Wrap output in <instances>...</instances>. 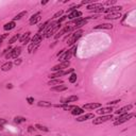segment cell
Listing matches in <instances>:
<instances>
[{
    "instance_id": "cell-6",
    "label": "cell",
    "mask_w": 136,
    "mask_h": 136,
    "mask_svg": "<svg viewBox=\"0 0 136 136\" xmlns=\"http://www.w3.org/2000/svg\"><path fill=\"white\" fill-rule=\"evenodd\" d=\"M70 65V62L67 61V62H62V63H60L59 65H55L53 68H51V70L54 72L56 71H60V70H63L65 69V68H68V66Z\"/></svg>"
},
{
    "instance_id": "cell-12",
    "label": "cell",
    "mask_w": 136,
    "mask_h": 136,
    "mask_svg": "<svg viewBox=\"0 0 136 136\" xmlns=\"http://www.w3.org/2000/svg\"><path fill=\"white\" fill-rule=\"evenodd\" d=\"M132 108V104H129V105H125V106H123V107H121V108H119L118 110H116V114H118V115H122V114H127L128 112H129L130 110Z\"/></svg>"
},
{
    "instance_id": "cell-14",
    "label": "cell",
    "mask_w": 136,
    "mask_h": 136,
    "mask_svg": "<svg viewBox=\"0 0 136 136\" xmlns=\"http://www.w3.org/2000/svg\"><path fill=\"white\" fill-rule=\"evenodd\" d=\"M122 10V6L119 5V6H110V8H104L103 12L105 13H114V12H120V11Z\"/></svg>"
},
{
    "instance_id": "cell-19",
    "label": "cell",
    "mask_w": 136,
    "mask_h": 136,
    "mask_svg": "<svg viewBox=\"0 0 136 136\" xmlns=\"http://www.w3.org/2000/svg\"><path fill=\"white\" fill-rule=\"evenodd\" d=\"M113 110V108H112V106H107V107H102V108H99V110H97V113L98 114H100V115H104V114H110V112Z\"/></svg>"
},
{
    "instance_id": "cell-13",
    "label": "cell",
    "mask_w": 136,
    "mask_h": 136,
    "mask_svg": "<svg viewBox=\"0 0 136 136\" xmlns=\"http://www.w3.org/2000/svg\"><path fill=\"white\" fill-rule=\"evenodd\" d=\"M79 99L78 96H69V97H66V98H63L61 100V102L63 104H67L68 102H73V101H76Z\"/></svg>"
},
{
    "instance_id": "cell-41",
    "label": "cell",
    "mask_w": 136,
    "mask_h": 136,
    "mask_svg": "<svg viewBox=\"0 0 136 136\" xmlns=\"http://www.w3.org/2000/svg\"><path fill=\"white\" fill-rule=\"evenodd\" d=\"M116 3V1H115V0H113V1H107L106 2V4H107V5H112V4H115Z\"/></svg>"
},
{
    "instance_id": "cell-21",
    "label": "cell",
    "mask_w": 136,
    "mask_h": 136,
    "mask_svg": "<svg viewBox=\"0 0 136 136\" xmlns=\"http://www.w3.org/2000/svg\"><path fill=\"white\" fill-rule=\"evenodd\" d=\"M103 8V4L102 3H91V4H89L88 6H87V10H89V11H91V10H98V8Z\"/></svg>"
},
{
    "instance_id": "cell-23",
    "label": "cell",
    "mask_w": 136,
    "mask_h": 136,
    "mask_svg": "<svg viewBox=\"0 0 136 136\" xmlns=\"http://www.w3.org/2000/svg\"><path fill=\"white\" fill-rule=\"evenodd\" d=\"M15 26H16V23H15V21H10V22L5 23V25L3 26V29L5 30V31H10V30L14 29Z\"/></svg>"
},
{
    "instance_id": "cell-11",
    "label": "cell",
    "mask_w": 136,
    "mask_h": 136,
    "mask_svg": "<svg viewBox=\"0 0 136 136\" xmlns=\"http://www.w3.org/2000/svg\"><path fill=\"white\" fill-rule=\"evenodd\" d=\"M94 118H95V115L89 113V114H85V115H83V116L78 117V118H76V121L82 122V121H86V120H88V119H94Z\"/></svg>"
},
{
    "instance_id": "cell-40",
    "label": "cell",
    "mask_w": 136,
    "mask_h": 136,
    "mask_svg": "<svg viewBox=\"0 0 136 136\" xmlns=\"http://www.w3.org/2000/svg\"><path fill=\"white\" fill-rule=\"evenodd\" d=\"M93 3V0H83L82 1V4H85V3Z\"/></svg>"
},
{
    "instance_id": "cell-16",
    "label": "cell",
    "mask_w": 136,
    "mask_h": 136,
    "mask_svg": "<svg viewBox=\"0 0 136 136\" xmlns=\"http://www.w3.org/2000/svg\"><path fill=\"white\" fill-rule=\"evenodd\" d=\"M100 106H101L100 103H88V104H84L83 108L84 110H95V108H98Z\"/></svg>"
},
{
    "instance_id": "cell-18",
    "label": "cell",
    "mask_w": 136,
    "mask_h": 136,
    "mask_svg": "<svg viewBox=\"0 0 136 136\" xmlns=\"http://www.w3.org/2000/svg\"><path fill=\"white\" fill-rule=\"evenodd\" d=\"M42 38H44V36H42L40 34H35L34 37L32 38V44L33 45H39L40 42L42 40Z\"/></svg>"
},
{
    "instance_id": "cell-22",
    "label": "cell",
    "mask_w": 136,
    "mask_h": 136,
    "mask_svg": "<svg viewBox=\"0 0 136 136\" xmlns=\"http://www.w3.org/2000/svg\"><path fill=\"white\" fill-rule=\"evenodd\" d=\"M67 89V86L64 84H61V85H56L54 87H51V90L53 91H63V90H66Z\"/></svg>"
},
{
    "instance_id": "cell-33",
    "label": "cell",
    "mask_w": 136,
    "mask_h": 136,
    "mask_svg": "<svg viewBox=\"0 0 136 136\" xmlns=\"http://www.w3.org/2000/svg\"><path fill=\"white\" fill-rule=\"evenodd\" d=\"M76 81V74L74 73V72H72L71 74H70V76H69V82L70 83H74Z\"/></svg>"
},
{
    "instance_id": "cell-28",
    "label": "cell",
    "mask_w": 136,
    "mask_h": 136,
    "mask_svg": "<svg viewBox=\"0 0 136 136\" xmlns=\"http://www.w3.org/2000/svg\"><path fill=\"white\" fill-rule=\"evenodd\" d=\"M37 104L38 106H44V107H50V106H52L51 102H47V101H39Z\"/></svg>"
},
{
    "instance_id": "cell-4",
    "label": "cell",
    "mask_w": 136,
    "mask_h": 136,
    "mask_svg": "<svg viewBox=\"0 0 136 136\" xmlns=\"http://www.w3.org/2000/svg\"><path fill=\"white\" fill-rule=\"evenodd\" d=\"M76 46H73L71 49H69L68 51H65V52H64V55L61 57V61L62 62H67L68 60H70V57L76 53Z\"/></svg>"
},
{
    "instance_id": "cell-32",
    "label": "cell",
    "mask_w": 136,
    "mask_h": 136,
    "mask_svg": "<svg viewBox=\"0 0 136 136\" xmlns=\"http://www.w3.org/2000/svg\"><path fill=\"white\" fill-rule=\"evenodd\" d=\"M19 38H20V35H19V34H16V35H14L10 40H8V44H13V42H15L17 39H19Z\"/></svg>"
},
{
    "instance_id": "cell-31",
    "label": "cell",
    "mask_w": 136,
    "mask_h": 136,
    "mask_svg": "<svg viewBox=\"0 0 136 136\" xmlns=\"http://www.w3.org/2000/svg\"><path fill=\"white\" fill-rule=\"evenodd\" d=\"M35 128H37L39 131H44V132H48L49 129L47 127H45V125H42V124H36Z\"/></svg>"
},
{
    "instance_id": "cell-15",
    "label": "cell",
    "mask_w": 136,
    "mask_h": 136,
    "mask_svg": "<svg viewBox=\"0 0 136 136\" xmlns=\"http://www.w3.org/2000/svg\"><path fill=\"white\" fill-rule=\"evenodd\" d=\"M39 20H40V13L38 12L31 17V19H30V25L33 26V25H35V23H37Z\"/></svg>"
},
{
    "instance_id": "cell-7",
    "label": "cell",
    "mask_w": 136,
    "mask_h": 136,
    "mask_svg": "<svg viewBox=\"0 0 136 136\" xmlns=\"http://www.w3.org/2000/svg\"><path fill=\"white\" fill-rule=\"evenodd\" d=\"M72 72H73V69H72V68H70V69H68V70H60V71H56L55 73H53L52 76H50V78L55 79V78H59V76H63L68 74V73H72Z\"/></svg>"
},
{
    "instance_id": "cell-8",
    "label": "cell",
    "mask_w": 136,
    "mask_h": 136,
    "mask_svg": "<svg viewBox=\"0 0 136 136\" xmlns=\"http://www.w3.org/2000/svg\"><path fill=\"white\" fill-rule=\"evenodd\" d=\"M87 20H88V18H81V17H79V18L76 19H73L72 20V22L76 23V27H73V29H76V28H81L83 27V26H85V23L87 22Z\"/></svg>"
},
{
    "instance_id": "cell-30",
    "label": "cell",
    "mask_w": 136,
    "mask_h": 136,
    "mask_svg": "<svg viewBox=\"0 0 136 136\" xmlns=\"http://www.w3.org/2000/svg\"><path fill=\"white\" fill-rule=\"evenodd\" d=\"M27 120V119L25 118V117H20V116H17L14 118V122L15 123H21V122H25V121Z\"/></svg>"
},
{
    "instance_id": "cell-44",
    "label": "cell",
    "mask_w": 136,
    "mask_h": 136,
    "mask_svg": "<svg viewBox=\"0 0 136 136\" xmlns=\"http://www.w3.org/2000/svg\"><path fill=\"white\" fill-rule=\"evenodd\" d=\"M48 1H42V4H46Z\"/></svg>"
},
{
    "instance_id": "cell-24",
    "label": "cell",
    "mask_w": 136,
    "mask_h": 136,
    "mask_svg": "<svg viewBox=\"0 0 136 136\" xmlns=\"http://www.w3.org/2000/svg\"><path fill=\"white\" fill-rule=\"evenodd\" d=\"M83 112H84V110H83V108L78 107V106H74V107L71 110V114L74 115V116H78V115L83 114Z\"/></svg>"
},
{
    "instance_id": "cell-25",
    "label": "cell",
    "mask_w": 136,
    "mask_h": 136,
    "mask_svg": "<svg viewBox=\"0 0 136 136\" xmlns=\"http://www.w3.org/2000/svg\"><path fill=\"white\" fill-rule=\"evenodd\" d=\"M30 32H27V33H25L22 36H20V38H19V40H20L21 44H26V42H28V40H29L30 38Z\"/></svg>"
},
{
    "instance_id": "cell-36",
    "label": "cell",
    "mask_w": 136,
    "mask_h": 136,
    "mask_svg": "<svg viewBox=\"0 0 136 136\" xmlns=\"http://www.w3.org/2000/svg\"><path fill=\"white\" fill-rule=\"evenodd\" d=\"M118 102H120V100H114V101H110V102H107V105L110 106V105H114V104H117Z\"/></svg>"
},
{
    "instance_id": "cell-27",
    "label": "cell",
    "mask_w": 136,
    "mask_h": 136,
    "mask_svg": "<svg viewBox=\"0 0 136 136\" xmlns=\"http://www.w3.org/2000/svg\"><path fill=\"white\" fill-rule=\"evenodd\" d=\"M60 84H63V81L60 80V79H54V80H50L48 82V85H60Z\"/></svg>"
},
{
    "instance_id": "cell-35",
    "label": "cell",
    "mask_w": 136,
    "mask_h": 136,
    "mask_svg": "<svg viewBox=\"0 0 136 136\" xmlns=\"http://www.w3.org/2000/svg\"><path fill=\"white\" fill-rule=\"evenodd\" d=\"M5 123H6V120H5V119H1V118H0V130L3 129V125L5 124Z\"/></svg>"
},
{
    "instance_id": "cell-37",
    "label": "cell",
    "mask_w": 136,
    "mask_h": 136,
    "mask_svg": "<svg viewBox=\"0 0 136 136\" xmlns=\"http://www.w3.org/2000/svg\"><path fill=\"white\" fill-rule=\"evenodd\" d=\"M62 14H63V11H60V12L55 13V14H54V15H53V18H57V17L62 16Z\"/></svg>"
},
{
    "instance_id": "cell-26",
    "label": "cell",
    "mask_w": 136,
    "mask_h": 136,
    "mask_svg": "<svg viewBox=\"0 0 136 136\" xmlns=\"http://www.w3.org/2000/svg\"><path fill=\"white\" fill-rule=\"evenodd\" d=\"M12 66H13L12 62H8V63L3 64V65L1 66V70L2 71H8V70H10L11 68H12Z\"/></svg>"
},
{
    "instance_id": "cell-43",
    "label": "cell",
    "mask_w": 136,
    "mask_h": 136,
    "mask_svg": "<svg viewBox=\"0 0 136 136\" xmlns=\"http://www.w3.org/2000/svg\"><path fill=\"white\" fill-rule=\"evenodd\" d=\"M29 131H30V132L33 131V127H29Z\"/></svg>"
},
{
    "instance_id": "cell-3",
    "label": "cell",
    "mask_w": 136,
    "mask_h": 136,
    "mask_svg": "<svg viewBox=\"0 0 136 136\" xmlns=\"http://www.w3.org/2000/svg\"><path fill=\"white\" fill-rule=\"evenodd\" d=\"M110 119H113L112 115H102V116L98 117V118H94L93 123L94 124H101V123L106 122V121L110 120Z\"/></svg>"
},
{
    "instance_id": "cell-1",
    "label": "cell",
    "mask_w": 136,
    "mask_h": 136,
    "mask_svg": "<svg viewBox=\"0 0 136 136\" xmlns=\"http://www.w3.org/2000/svg\"><path fill=\"white\" fill-rule=\"evenodd\" d=\"M134 116H135V115H134L133 113H127V114H122L118 119H117V120H115L114 125H119V124H121V123H123V122H127L128 120H130V119H131L132 117H134Z\"/></svg>"
},
{
    "instance_id": "cell-34",
    "label": "cell",
    "mask_w": 136,
    "mask_h": 136,
    "mask_svg": "<svg viewBox=\"0 0 136 136\" xmlns=\"http://www.w3.org/2000/svg\"><path fill=\"white\" fill-rule=\"evenodd\" d=\"M50 22H51L50 20H47L46 22H44V23H42V25L39 27V31H42V30H45L47 27H48V25H49V23H50Z\"/></svg>"
},
{
    "instance_id": "cell-10",
    "label": "cell",
    "mask_w": 136,
    "mask_h": 136,
    "mask_svg": "<svg viewBox=\"0 0 136 136\" xmlns=\"http://www.w3.org/2000/svg\"><path fill=\"white\" fill-rule=\"evenodd\" d=\"M121 17V14L119 12H114V13H110V14L105 15L104 18L108 19V20H115V19H118Z\"/></svg>"
},
{
    "instance_id": "cell-2",
    "label": "cell",
    "mask_w": 136,
    "mask_h": 136,
    "mask_svg": "<svg viewBox=\"0 0 136 136\" xmlns=\"http://www.w3.org/2000/svg\"><path fill=\"white\" fill-rule=\"evenodd\" d=\"M82 34H83V30H78L76 32H74L73 34H71V35L69 36L67 44L69 45V46H72V45H73L74 42H76V40H78L79 38L82 36Z\"/></svg>"
},
{
    "instance_id": "cell-17",
    "label": "cell",
    "mask_w": 136,
    "mask_h": 136,
    "mask_svg": "<svg viewBox=\"0 0 136 136\" xmlns=\"http://www.w3.org/2000/svg\"><path fill=\"white\" fill-rule=\"evenodd\" d=\"M81 15H82V12H80V11H73V12L70 13L67 17H68V19H71V20H73V19L79 18Z\"/></svg>"
},
{
    "instance_id": "cell-45",
    "label": "cell",
    "mask_w": 136,
    "mask_h": 136,
    "mask_svg": "<svg viewBox=\"0 0 136 136\" xmlns=\"http://www.w3.org/2000/svg\"><path fill=\"white\" fill-rule=\"evenodd\" d=\"M37 136H39V135H37Z\"/></svg>"
},
{
    "instance_id": "cell-42",
    "label": "cell",
    "mask_w": 136,
    "mask_h": 136,
    "mask_svg": "<svg viewBox=\"0 0 136 136\" xmlns=\"http://www.w3.org/2000/svg\"><path fill=\"white\" fill-rule=\"evenodd\" d=\"M12 87H13L12 84H8V85H6V88H12Z\"/></svg>"
},
{
    "instance_id": "cell-5",
    "label": "cell",
    "mask_w": 136,
    "mask_h": 136,
    "mask_svg": "<svg viewBox=\"0 0 136 136\" xmlns=\"http://www.w3.org/2000/svg\"><path fill=\"white\" fill-rule=\"evenodd\" d=\"M20 53H21V48H20V47H15L14 49H12V50H11L10 52L5 55V57L8 60H10V59H17V56H18Z\"/></svg>"
},
{
    "instance_id": "cell-9",
    "label": "cell",
    "mask_w": 136,
    "mask_h": 136,
    "mask_svg": "<svg viewBox=\"0 0 136 136\" xmlns=\"http://www.w3.org/2000/svg\"><path fill=\"white\" fill-rule=\"evenodd\" d=\"M71 30H73V28H71V27H68V25H67L65 28H64V29H62L60 32H57V33H56V35H54V38H55V39H57V38H59V37H61L62 35H64V34H65V33H67V32L71 31Z\"/></svg>"
},
{
    "instance_id": "cell-38",
    "label": "cell",
    "mask_w": 136,
    "mask_h": 136,
    "mask_svg": "<svg viewBox=\"0 0 136 136\" xmlns=\"http://www.w3.org/2000/svg\"><path fill=\"white\" fill-rule=\"evenodd\" d=\"M27 101H28V103H29V104H33V103H34V98L28 97V98H27Z\"/></svg>"
},
{
    "instance_id": "cell-20",
    "label": "cell",
    "mask_w": 136,
    "mask_h": 136,
    "mask_svg": "<svg viewBox=\"0 0 136 136\" xmlns=\"http://www.w3.org/2000/svg\"><path fill=\"white\" fill-rule=\"evenodd\" d=\"M113 25L112 23H102V25H98L96 27H94L95 30H99V29H112Z\"/></svg>"
},
{
    "instance_id": "cell-39",
    "label": "cell",
    "mask_w": 136,
    "mask_h": 136,
    "mask_svg": "<svg viewBox=\"0 0 136 136\" xmlns=\"http://www.w3.org/2000/svg\"><path fill=\"white\" fill-rule=\"evenodd\" d=\"M20 63H21V60L20 59H16V60H15V61H14V64H15V65H20Z\"/></svg>"
},
{
    "instance_id": "cell-29",
    "label": "cell",
    "mask_w": 136,
    "mask_h": 136,
    "mask_svg": "<svg viewBox=\"0 0 136 136\" xmlns=\"http://www.w3.org/2000/svg\"><path fill=\"white\" fill-rule=\"evenodd\" d=\"M26 14H27V11H23V12H21V13H19V14H17L16 16L14 17V20H13V21H15V20H19V19H21L23 16H26Z\"/></svg>"
}]
</instances>
